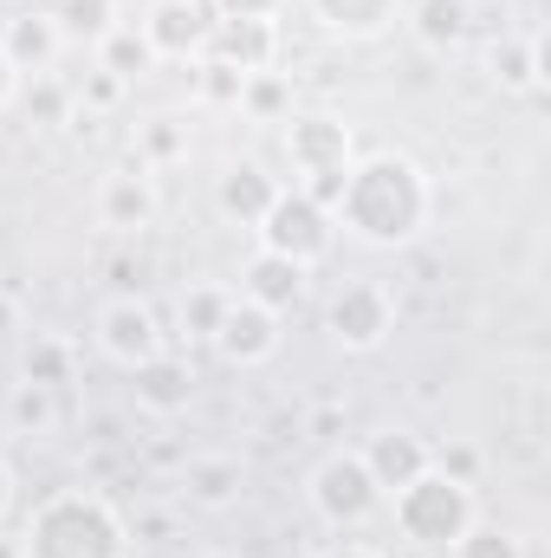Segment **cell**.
I'll return each instance as SVG.
<instances>
[{
    "instance_id": "obj_1",
    "label": "cell",
    "mask_w": 551,
    "mask_h": 558,
    "mask_svg": "<svg viewBox=\"0 0 551 558\" xmlns=\"http://www.w3.org/2000/svg\"><path fill=\"white\" fill-rule=\"evenodd\" d=\"M331 215H338V228L351 241L396 254V247H415L428 234V221H434V182L403 149H370V156L351 162L344 195H338Z\"/></svg>"
},
{
    "instance_id": "obj_2",
    "label": "cell",
    "mask_w": 551,
    "mask_h": 558,
    "mask_svg": "<svg viewBox=\"0 0 551 558\" xmlns=\"http://www.w3.org/2000/svg\"><path fill=\"white\" fill-rule=\"evenodd\" d=\"M20 558H131V526L105 494L59 487L26 513Z\"/></svg>"
},
{
    "instance_id": "obj_3",
    "label": "cell",
    "mask_w": 551,
    "mask_h": 558,
    "mask_svg": "<svg viewBox=\"0 0 551 558\" xmlns=\"http://www.w3.org/2000/svg\"><path fill=\"white\" fill-rule=\"evenodd\" d=\"M383 507H390L396 533L409 539L415 553H448V546L480 520V494H474V481H454V474H441V468L415 474L409 487H396Z\"/></svg>"
},
{
    "instance_id": "obj_4",
    "label": "cell",
    "mask_w": 551,
    "mask_h": 558,
    "mask_svg": "<svg viewBox=\"0 0 551 558\" xmlns=\"http://www.w3.org/2000/svg\"><path fill=\"white\" fill-rule=\"evenodd\" d=\"M279 143H285L292 189H305L311 202L338 208L344 175H351V162H357V137H351V124H344V118H331V111H292Z\"/></svg>"
},
{
    "instance_id": "obj_5",
    "label": "cell",
    "mask_w": 551,
    "mask_h": 558,
    "mask_svg": "<svg viewBox=\"0 0 551 558\" xmlns=\"http://www.w3.org/2000/svg\"><path fill=\"white\" fill-rule=\"evenodd\" d=\"M305 500H311V513H318L331 533H357V526H370V520L383 513V487L370 481V468H364L357 448H331V454L311 468Z\"/></svg>"
},
{
    "instance_id": "obj_6",
    "label": "cell",
    "mask_w": 551,
    "mask_h": 558,
    "mask_svg": "<svg viewBox=\"0 0 551 558\" xmlns=\"http://www.w3.org/2000/svg\"><path fill=\"white\" fill-rule=\"evenodd\" d=\"M254 241H260L267 254H285V260H298V267L311 274V267H325L331 247H338V215H331L325 202H311L305 189H279L273 208H267L260 228H254Z\"/></svg>"
},
{
    "instance_id": "obj_7",
    "label": "cell",
    "mask_w": 551,
    "mask_h": 558,
    "mask_svg": "<svg viewBox=\"0 0 551 558\" xmlns=\"http://www.w3.org/2000/svg\"><path fill=\"white\" fill-rule=\"evenodd\" d=\"M396 331V299L383 279H344L331 299H325V338L351 357H370L383 351Z\"/></svg>"
},
{
    "instance_id": "obj_8",
    "label": "cell",
    "mask_w": 551,
    "mask_h": 558,
    "mask_svg": "<svg viewBox=\"0 0 551 558\" xmlns=\"http://www.w3.org/2000/svg\"><path fill=\"white\" fill-rule=\"evenodd\" d=\"M91 338L118 371H137L149 357H162V344H169V331H162V318H156V305L143 292H111L98 305V318H91Z\"/></svg>"
},
{
    "instance_id": "obj_9",
    "label": "cell",
    "mask_w": 551,
    "mask_h": 558,
    "mask_svg": "<svg viewBox=\"0 0 551 558\" xmlns=\"http://www.w3.org/2000/svg\"><path fill=\"white\" fill-rule=\"evenodd\" d=\"M91 215H98V228H105V234H118V241H131V234H143V228H156V215H162L156 175L137 169V162L105 169V175H98V189H91Z\"/></svg>"
},
{
    "instance_id": "obj_10",
    "label": "cell",
    "mask_w": 551,
    "mask_h": 558,
    "mask_svg": "<svg viewBox=\"0 0 551 558\" xmlns=\"http://www.w3.org/2000/svg\"><path fill=\"white\" fill-rule=\"evenodd\" d=\"M137 26H143V39H149V52H156V65H162V59L195 65V59L208 52L215 13H208V0H149Z\"/></svg>"
},
{
    "instance_id": "obj_11",
    "label": "cell",
    "mask_w": 551,
    "mask_h": 558,
    "mask_svg": "<svg viewBox=\"0 0 551 558\" xmlns=\"http://www.w3.org/2000/svg\"><path fill=\"white\" fill-rule=\"evenodd\" d=\"M279 344H285V331H279V312L267 305H254V299H241L234 292V305H228V318H221V331H215V357L221 364H234V371H260V364H273Z\"/></svg>"
},
{
    "instance_id": "obj_12",
    "label": "cell",
    "mask_w": 551,
    "mask_h": 558,
    "mask_svg": "<svg viewBox=\"0 0 551 558\" xmlns=\"http://www.w3.org/2000/svg\"><path fill=\"white\" fill-rule=\"evenodd\" d=\"M357 454H364V468H370V481L383 487V500L396 494V487H409L415 474H428L434 468V448H428V435H415V428H370L364 441H357Z\"/></svg>"
},
{
    "instance_id": "obj_13",
    "label": "cell",
    "mask_w": 551,
    "mask_h": 558,
    "mask_svg": "<svg viewBox=\"0 0 551 558\" xmlns=\"http://www.w3.org/2000/svg\"><path fill=\"white\" fill-rule=\"evenodd\" d=\"M279 189H285V182H279L260 156H241V162H228V169L215 175V215L234 221V228H260V215L273 208Z\"/></svg>"
},
{
    "instance_id": "obj_14",
    "label": "cell",
    "mask_w": 551,
    "mask_h": 558,
    "mask_svg": "<svg viewBox=\"0 0 551 558\" xmlns=\"http://www.w3.org/2000/svg\"><path fill=\"white\" fill-rule=\"evenodd\" d=\"M0 52L13 59V72H20V78H39V72H52V65H59L65 33H59V20H52L46 7H20V13L0 26Z\"/></svg>"
},
{
    "instance_id": "obj_15",
    "label": "cell",
    "mask_w": 551,
    "mask_h": 558,
    "mask_svg": "<svg viewBox=\"0 0 551 558\" xmlns=\"http://www.w3.org/2000/svg\"><path fill=\"white\" fill-rule=\"evenodd\" d=\"M131 397H137L143 416H182L188 403H195V371H188V357H149L131 371Z\"/></svg>"
},
{
    "instance_id": "obj_16",
    "label": "cell",
    "mask_w": 551,
    "mask_h": 558,
    "mask_svg": "<svg viewBox=\"0 0 551 558\" xmlns=\"http://www.w3.org/2000/svg\"><path fill=\"white\" fill-rule=\"evenodd\" d=\"M305 286H311V274H305L298 260H285V254H267V247H254V260L241 267V299L267 305V312H279V318L305 299Z\"/></svg>"
},
{
    "instance_id": "obj_17",
    "label": "cell",
    "mask_w": 551,
    "mask_h": 558,
    "mask_svg": "<svg viewBox=\"0 0 551 558\" xmlns=\"http://www.w3.org/2000/svg\"><path fill=\"white\" fill-rule=\"evenodd\" d=\"M208 59H221V65H234V72H267L279 59V26L273 20H215Z\"/></svg>"
},
{
    "instance_id": "obj_18",
    "label": "cell",
    "mask_w": 551,
    "mask_h": 558,
    "mask_svg": "<svg viewBox=\"0 0 551 558\" xmlns=\"http://www.w3.org/2000/svg\"><path fill=\"white\" fill-rule=\"evenodd\" d=\"M182 494H188V507H201V513H228V507L247 494V468H241L234 454H195V461L182 468Z\"/></svg>"
},
{
    "instance_id": "obj_19",
    "label": "cell",
    "mask_w": 551,
    "mask_h": 558,
    "mask_svg": "<svg viewBox=\"0 0 551 558\" xmlns=\"http://www.w3.org/2000/svg\"><path fill=\"white\" fill-rule=\"evenodd\" d=\"M305 7H311V20H318L325 33H338V39H377V33H390V26L403 20L409 0H305Z\"/></svg>"
},
{
    "instance_id": "obj_20",
    "label": "cell",
    "mask_w": 551,
    "mask_h": 558,
    "mask_svg": "<svg viewBox=\"0 0 551 558\" xmlns=\"http://www.w3.org/2000/svg\"><path fill=\"white\" fill-rule=\"evenodd\" d=\"M487 72H493V85H500V92H513V98H532V92L546 85L539 39H532V33H506V39L487 52Z\"/></svg>"
},
{
    "instance_id": "obj_21",
    "label": "cell",
    "mask_w": 551,
    "mask_h": 558,
    "mask_svg": "<svg viewBox=\"0 0 551 558\" xmlns=\"http://www.w3.org/2000/svg\"><path fill=\"white\" fill-rule=\"evenodd\" d=\"M78 377V344L59 338V331H33L20 344V384H39V390H65Z\"/></svg>"
},
{
    "instance_id": "obj_22",
    "label": "cell",
    "mask_w": 551,
    "mask_h": 558,
    "mask_svg": "<svg viewBox=\"0 0 551 558\" xmlns=\"http://www.w3.org/2000/svg\"><path fill=\"white\" fill-rule=\"evenodd\" d=\"M409 33L428 46V52H454L474 26V0H409Z\"/></svg>"
},
{
    "instance_id": "obj_23",
    "label": "cell",
    "mask_w": 551,
    "mask_h": 558,
    "mask_svg": "<svg viewBox=\"0 0 551 558\" xmlns=\"http://www.w3.org/2000/svg\"><path fill=\"white\" fill-rule=\"evenodd\" d=\"M91 52H98V72H111V78H124V85H137V78L156 72V52H149V39H143L137 20H118Z\"/></svg>"
},
{
    "instance_id": "obj_24",
    "label": "cell",
    "mask_w": 551,
    "mask_h": 558,
    "mask_svg": "<svg viewBox=\"0 0 551 558\" xmlns=\"http://www.w3.org/2000/svg\"><path fill=\"white\" fill-rule=\"evenodd\" d=\"M228 305H234V292H228V286H215V279H195V286H182V299H175L182 338H188V344H215V331H221Z\"/></svg>"
},
{
    "instance_id": "obj_25",
    "label": "cell",
    "mask_w": 551,
    "mask_h": 558,
    "mask_svg": "<svg viewBox=\"0 0 551 558\" xmlns=\"http://www.w3.org/2000/svg\"><path fill=\"white\" fill-rule=\"evenodd\" d=\"M188 162V124L175 111H156L137 124V169H175Z\"/></svg>"
},
{
    "instance_id": "obj_26",
    "label": "cell",
    "mask_w": 551,
    "mask_h": 558,
    "mask_svg": "<svg viewBox=\"0 0 551 558\" xmlns=\"http://www.w3.org/2000/svg\"><path fill=\"white\" fill-rule=\"evenodd\" d=\"M52 20H59V33H65V46H98L124 13H118V0H52L46 7Z\"/></svg>"
},
{
    "instance_id": "obj_27",
    "label": "cell",
    "mask_w": 551,
    "mask_h": 558,
    "mask_svg": "<svg viewBox=\"0 0 551 558\" xmlns=\"http://www.w3.org/2000/svg\"><path fill=\"white\" fill-rule=\"evenodd\" d=\"M241 111L254 118V124H285L292 118V78L285 72H247V85H241Z\"/></svg>"
},
{
    "instance_id": "obj_28",
    "label": "cell",
    "mask_w": 551,
    "mask_h": 558,
    "mask_svg": "<svg viewBox=\"0 0 551 558\" xmlns=\"http://www.w3.org/2000/svg\"><path fill=\"white\" fill-rule=\"evenodd\" d=\"M7 416L20 435H52L59 428V390H39V384H13V397H7Z\"/></svg>"
},
{
    "instance_id": "obj_29",
    "label": "cell",
    "mask_w": 551,
    "mask_h": 558,
    "mask_svg": "<svg viewBox=\"0 0 551 558\" xmlns=\"http://www.w3.org/2000/svg\"><path fill=\"white\" fill-rule=\"evenodd\" d=\"M441 558H526V546H519L513 526H500V520H474V526H467Z\"/></svg>"
},
{
    "instance_id": "obj_30",
    "label": "cell",
    "mask_w": 551,
    "mask_h": 558,
    "mask_svg": "<svg viewBox=\"0 0 551 558\" xmlns=\"http://www.w3.org/2000/svg\"><path fill=\"white\" fill-rule=\"evenodd\" d=\"M241 85H247V72H234V65H221V59H195V98L201 105H215V111H241Z\"/></svg>"
},
{
    "instance_id": "obj_31",
    "label": "cell",
    "mask_w": 551,
    "mask_h": 558,
    "mask_svg": "<svg viewBox=\"0 0 551 558\" xmlns=\"http://www.w3.org/2000/svg\"><path fill=\"white\" fill-rule=\"evenodd\" d=\"M20 105H26L33 124H65L72 118V98H65V85H52V72H39L33 85H20Z\"/></svg>"
},
{
    "instance_id": "obj_32",
    "label": "cell",
    "mask_w": 551,
    "mask_h": 558,
    "mask_svg": "<svg viewBox=\"0 0 551 558\" xmlns=\"http://www.w3.org/2000/svg\"><path fill=\"white\" fill-rule=\"evenodd\" d=\"M124 92H131L124 78H111V72H98V65H91L72 105H78V111H91V118H105V111H118V105H124Z\"/></svg>"
},
{
    "instance_id": "obj_33",
    "label": "cell",
    "mask_w": 551,
    "mask_h": 558,
    "mask_svg": "<svg viewBox=\"0 0 551 558\" xmlns=\"http://www.w3.org/2000/svg\"><path fill=\"white\" fill-rule=\"evenodd\" d=\"M285 0H208L215 20H279Z\"/></svg>"
},
{
    "instance_id": "obj_34",
    "label": "cell",
    "mask_w": 551,
    "mask_h": 558,
    "mask_svg": "<svg viewBox=\"0 0 551 558\" xmlns=\"http://www.w3.org/2000/svg\"><path fill=\"white\" fill-rule=\"evenodd\" d=\"M434 468H441V474H454V481H474V474H480V454H474L467 441H448V448L434 454Z\"/></svg>"
},
{
    "instance_id": "obj_35",
    "label": "cell",
    "mask_w": 551,
    "mask_h": 558,
    "mask_svg": "<svg viewBox=\"0 0 551 558\" xmlns=\"http://www.w3.org/2000/svg\"><path fill=\"white\" fill-rule=\"evenodd\" d=\"M143 279H149V267H143V260H124V254L111 260V286H118V292H143Z\"/></svg>"
},
{
    "instance_id": "obj_36",
    "label": "cell",
    "mask_w": 551,
    "mask_h": 558,
    "mask_svg": "<svg viewBox=\"0 0 551 558\" xmlns=\"http://www.w3.org/2000/svg\"><path fill=\"white\" fill-rule=\"evenodd\" d=\"M20 85H26V78H20V72H13V59L0 52V111H13V105H20Z\"/></svg>"
},
{
    "instance_id": "obj_37",
    "label": "cell",
    "mask_w": 551,
    "mask_h": 558,
    "mask_svg": "<svg viewBox=\"0 0 551 558\" xmlns=\"http://www.w3.org/2000/svg\"><path fill=\"white\" fill-rule=\"evenodd\" d=\"M13 500H20V481H13V468H7V454H0V526L13 520Z\"/></svg>"
},
{
    "instance_id": "obj_38",
    "label": "cell",
    "mask_w": 551,
    "mask_h": 558,
    "mask_svg": "<svg viewBox=\"0 0 551 558\" xmlns=\"http://www.w3.org/2000/svg\"><path fill=\"white\" fill-rule=\"evenodd\" d=\"M318 558H390V553H377V546H364V539H344V546H331V553H318Z\"/></svg>"
},
{
    "instance_id": "obj_39",
    "label": "cell",
    "mask_w": 551,
    "mask_h": 558,
    "mask_svg": "<svg viewBox=\"0 0 551 558\" xmlns=\"http://www.w3.org/2000/svg\"><path fill=\"white\" fill-rule=\"evenodd\" d=\"M7 331H20V305H13V299L0 292V338H7Z\"/></svg>"
},
{
    "instance_id": "obj_40",
    "label": "cell",
    "mask_w": 551,
    "mask_h": 558,
    "mask_svg": "<svg viewBox=\"0 0 551 558\" xmlns=\"http://www.w3.org/2000/svg\"><path fill=\"white\" fill-rule=\"evenodd\" d=\"M195 558H247V553H228V546H215V553H195Z\"/></svg>"
}]
</instances>
